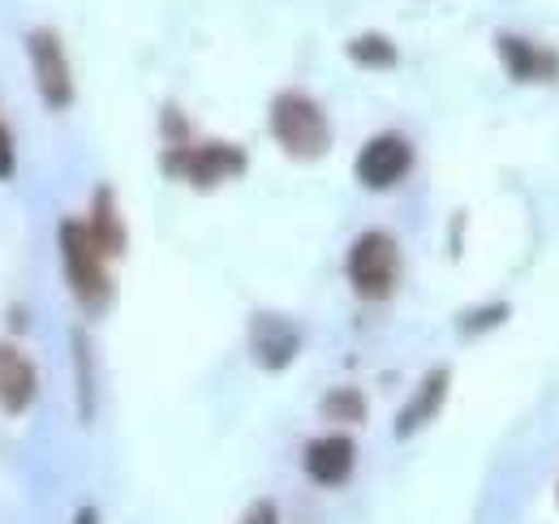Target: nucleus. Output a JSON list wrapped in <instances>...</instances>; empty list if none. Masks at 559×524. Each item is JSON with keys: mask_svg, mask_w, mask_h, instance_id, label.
Wrapping results in <instances>:
<instances>
[{"mask_svg": "<svg viewBox=\"0 0 559 524\" xmlns=\"http://www.w3.org/2000/svg\"><path fill=\"white\" fill-rule=\"evenodd\" d=\"M272 133H276L280 146L288 155H297V159H319L328 151V142H332L323 108L310 95H301V91L276 95V104H272Z\"/></svg>", "mask_w": 559, "mask_h": 524, "instance_id": "nucleus-1", "label": "nucleus"}, {"mask_svg": "<svg viewBox=\"0 0 559 524\" xmlns=\"http://www.w3.org/2000/svg\"><path fill=\"white\" fill-rule=\"evenodd\" d=\"M61 259H66L73 297L86 310H104L108 297H112V284H108V271H104V254H99V246H95V237L82 219L61 224Z\"/></svg>", "mask_w": 559, "mask_h": 524, "instance_id": "nucleus-2", "label": "nucleus"}, {"mask_svg": "<svg viewBox=\"0 0 559 524\" xmlns=\"http://www.w3.org/2000/svg\"><path fill=\"white\" fill-rule=\"evenodd\" d=\"M396 271H401V250L388 233H361L349 250V279L353 288L370 301L388 297L396 288Z\"/></svg>", "mask_w": 559, "mask_h": 524, "instance_id": "nucleus-3", "label": "nucleus"}, {"mask_svg": "<svg viewBox=\"0 0 559 524\" xmlns=\"http://www.w3.org/2000/svg\"><path fill=\"white\" fill-rule=\"evenodd\" d=\"M164 168L177 172V177H186V181H194V186H215V181L241 172V168H246V155H241L237 146H224V142H211V146H177V151H168Z\"/></svg>", "mask_w": 559, "mask_h": 524, "instance_id": "nucleus-4", "label": "nucleus"}, {"mask_svg": "<svg viewBox=\"0 0 559 524\" xmlns=\"http://www.w3.org/2000/svg\"><path fill=\"white\" fill-rule=\"evenodd\" d=\"M409 164H414V146L401 133H379L357 155V181L366 190H388L409 172Z\"/></svg>", "mask_w": 559, "mask_h": 524, "instance_id": "nucleus-5", "label": "nucleus"}, {"mask_svg": "<svg viewBox=\"0 0 559 524\" xmlns=\"http://www.w3.org/2000/svg\"><path fill=\"white\" fill-rule=\"evenodd\" d=\"M31 61H35V82H39V95L48 99V108H70L73 73L70 61H66V48L52 31L31 35Z\"/></svg>", "mask_w": 559, "mask_h": 524, "instance_id": "nucleus-6", "label": "nucleus"}, {"mask_svg": "<svg viewBox=\"0 0 559 524\" xmlns=\"http://www.w3.org/2000/svg\"><path fill=\"white\" fill-rule=\"evenodd\" d=\"M353 460H357V448L345 434H323L306 448V473L319 486H341V481H349Z\"/></svg>", "mask_w": 559, "mask_h": 524, "instance_id": "nucleus-7", "label": "nucleus"}, {"mask_svg": "<svg viewBox=\"0 0 559 524\" xmlns=\"http://www.w3.org/2000/svg\"><path fill=\"white\" fill-rule=\"evenodd\" d=\"M31 400H35V370H31V361L17 348L0 344V408L4 413H22Z\"/></svg>", "mask_w": 559, "mask_h": 524, "instance_id": "nucleus-8", "label": "nucleus"}, {"mask_svg": "<svg viewBox=\"0 0 559 524\" xmlns=\"http://www.w3.org/2000/svg\"><path fill=\"white\" fill-rule=\"evenodd\" d=\"M443 395H448V370H435V374H426L421 379L418 395L401 408V421H396V434L405 439V434H414V430H421L435 413H439V404H443Z\"/></svg>", "mask_w": 559, "mask_h": 524, "instance_id": "nucleus-9", "label": "nucleus"}, {"mask_svg": "<svg viewBox=\"0 0 559 524\" xmlns=\"http://www.w3.org/2000/svg\"><path fill=\"white\" fill-rule=\"evenodd\" d=\"M254 353H259V361H263L267 370H280V366L293 361L297 335H293L288 323H280V319H259V323H254Z\"/></svg>", "mask_w": 559, "mask_h": 524, "instance_id": "nucleus-10", "label": "nucleus"}, {"mask_svg": "<svg viewBox=\"0 0 559 524\" xmlns=\"http://www.w3.org/2000/svg\"><path fill=\"white\" fill-rule=\"evenodd\" d=\"M499 57H503V66H508V73H512L516 82H534V78H543V73L556 69V61H551L547 52H538L534 44H525V39H516V35H503V39H499Z\"/></svg>", "mask_w": 559, "mask_h": 524, "instance_id": "nucleus-11", "label": "nucleus"}, {"mask_svg": "<svg viewBox=\"0 0 559 524\" xmlns=\"http://www.w3.org/2000/svg\"><path fill=\"white\" fill-rule=\"evenodd\" d=\"M91 237H95V246H99V254H121L126 250V228H121V219H117V202L108 190H99L95 194V211H91Z\"/></svg>", "mask_w": 559, "mask_h": 524, "instance_id": "nucleus-12", "label": "nucleus"}, {"mask_svg": "<svg viewBox=\"0 0 559 524\" xmlns=\"http://www.w3.org/2000/svg\"><path fill=\"white\" fill-rule=\"evenodd\" d=\"M349 57L357 66H370V69H383L396 61V48L383 39V35H361V39H353L349 44Z\"/></svg>", "mask_w": 559, "mask_h": 524, "instance_id": "nucleus-13", "label": "nucleus"}, {"mask_svg": "<svg viewBox=\"0 0 559 524\" xmlns=\"http://www.w3.org/2000/svg\"><path fill=\"white\" fill-rule=\"evenodd\" d=\"M328 417H336V421H361V395L357 392H336L328 395Z\"/></svg>", "mask_w": 559, "mask_h": 524, "instance_id": "nucleus-14", "label": "nucleus"}, {"mask_svg": "<svg viewBox=\"0 0 559 524\" xmlns=\"http://www.w3.org/2000/svg\"><path fill=\"white\" fill-rule=\"evenodd\" d=\"M241 524H280V512H276V503H267V499H259L246 516H241Z\"/></svg>", "mask_w": 559, "mask_h": 524, "instance_id": "nucleus-15", "label": "nucleus"}, {"mask_svg": "<svg viewBox=\"0 0 559 524\" xmlns=\"http://www.w3.org/2000/svg\"><path fill=\"white\" fill-rule=\"evenodd\" d=\"M9 172H13V142L0 130V177H9Z\"/></svg>", "mask_w": 559, "mask_h": 524, "instance_id": "nucleus-16", "label": "nucleus"}, {"mask_svg": "<svg viewBox=\"0 0 559 524\" xmlns=\"http://www.w3.org/2000/svg\"><path fill=\"white\" fill-rule=\"evenodd\" d=\"M73 524H99V512H95V508H82V512L73 516Z\"/></svg>", "mask_w": 559, "mask_h": 524, "instance_id": "nucleus-17", "label": "nucleus"}]
</instances>
